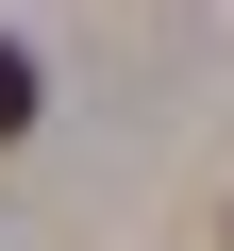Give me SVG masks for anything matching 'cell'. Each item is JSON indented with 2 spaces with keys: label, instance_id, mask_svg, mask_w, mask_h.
I'll use <instances>...</instances> for the list:
<instances>
[{
  "label": "cell",
  "instance_id": "obj_1",
  "mask_svg": "<svg viewBox=\"0 0 234 251\" xmlns=\"http://www.w3.org/2000/svg\"><path fill=\"white\" fill-rule=\"evenodd\" d=\"M0 134H34V50L0 34Z\"/></svg>",
  "mask_w": 234,
  "mask_h": 251
}]
</instances>
